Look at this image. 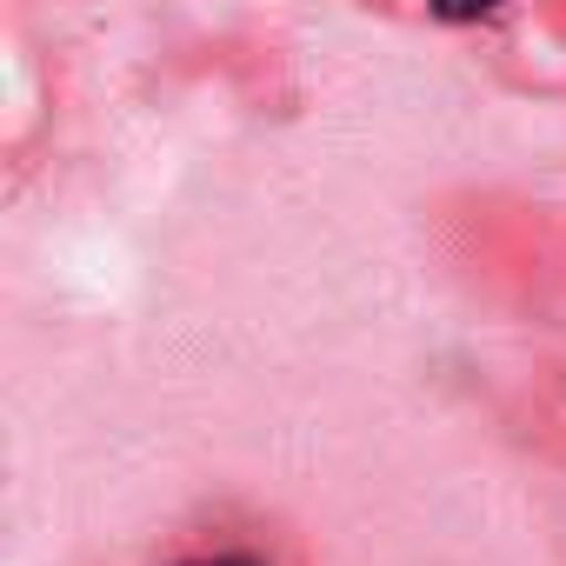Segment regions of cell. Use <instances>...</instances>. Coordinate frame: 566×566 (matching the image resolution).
I'll list each match as a JSON object with an SVG mask.
<instances>
[{"label":"cell","mask_w":566,"mask_h":566,"mask_svg":"<svg viewBox=\"0 0 566 566\" xmlns=\"http://www.w3.org/2000/svg\"><path fill=\"white\" fill-rule=\"evenodd\" d=\"M427 8H433V21H486V14H500L506 8V0H427Z\"/></svg>","instance_id":"6da1fadb"},{"label":"cell","mask_w":566,"mask_h":566,"mask_svg":"<svg viewBox=\"0 0 566 566\" xmlns=\"http://www.w3.org/2000/svg\"><path fill=\"white\" fill-rule=\"evenodd\" d=\"M180 566H266V559H260V553L227 546V553H193V559H180Z\"/></svg>","instance_id":"7a4b0ae2"}]
</instances>
